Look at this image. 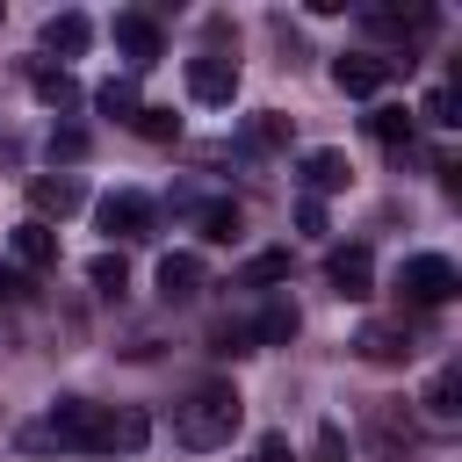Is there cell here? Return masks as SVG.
I'll return each mask as SVG.
<instances>
[{
  "label": "cell",
  "instance_id": "13",
  "mask_svg": "<svg viewBox=\"0 0 462 462\" xmlns=\"http://www.w3.org/2000/svg\"><path fill=\"white\" fill-rule=\"evenodd\" d=\"M346 152H303V188H310V202L318 195H332V188H346Z\"/></svg>",
  "mask_w": 462,
  "mask_h": 462
},
{
  "label": "cell",
  "instance_id": "25",
  "mask_svg": "<svg viewBox=\"0 0 462 462\" xmlns=\"http://www.w3.org/2000/svg\"><path fill=\"white\" fill-rule=\"evenodd\" d=\"M130 130H137V137H152V144H166V137H180V116H173V108H137V116H130Z\"/></svg>",
  "mask_w": 462,
  "mask_h": 462
},
{
  "label": "cell",
  "instance_id": "16",
  "mask_svg": "<svg viewBox=\"0 0 462 462\" xmlns=\"http://www.w3.org/2000/svg\"><path fill=\"white\" fill-rule=\"evenodd\" d=\"M87 36H94L87 14H51V22H43V51H58V58H79Z\"/></svg>",
  "mask_w": 462,
  "mask_h": 462
},
{
  "label": "cell",
  "instance_id": "8",
  "mask_svg": "<svg viewBox=\"0 0 462 462\" xmlns=\"http://www.w3.org/2000/svg\"><path fill=\"white\" fill-rule=\"evenodd\" d=\"M87 195H79V180L72 173H36L29 180V209H36V224H51V217H72Z\"/></svg>",
  "mask_w": 462,
  "mask_h": 462
},
{
  "label": "cell",
  "instance_id": "7",
  "mask_svg": "<svg viewBox=\"0 0 462 462\" xmlns=\"http://www.w3.org/2000/svg\"><path fill=\"white\" fill-rule=\"evenodd\" d=\"M325 282H332L339 296H368V289H375V260H368V245H332V253H325Z\"/></svg>",
  "mask_w": 462,
  "mask_h": 462
},
{
  "label": "cell",
  "instance_id": "11",
  "mask_svg": "<svg viewBox=\"0 0 462 462\" xmlns=\"http://www.w3.org/2000/svg\"><path fill=\"white\" fill-rule=\"evenodd\" d=\"M195 289H202V253H166L159 260V296L166 303H188Z\"/></svg>",
  "mask_w": 462,
  "mask_h": 462
},
{
  "label": "cell",
  "instance_id": "31",
  "mask_svg": "<svg viewBox=\"0 0 462 462\" xmlns=\"http://www.w3.org/2000/svg\"><path fill=\"white\" fill-rule=\"evenodd\" d=\"M296 231H325V202L303 195V202H296Z\"/></svg>",
  "mask_w": 462,
  "mask_h": 462
},
{
  "label": "cell",
  "instance_id": "24",
  "mask_svg": "<svg viewBox=\"0 0 462 462\" xmlns=\"http://www.w3.org/2000/svg\"><path fill=\"white\" fill-rule=\"evenodd\" d=\"M267 282H289V253H253V260H245L238 289H267Z\"/></svg>",
  "mask_w": 462,
  "mask_h": 462
},
{
  "label": "cell",
  "instance_id": "12",
  "mask_svg": "<svg viewBox=\"0 0 462 462\" xmlns=\"http://www.w3.org/2000/svg\"><path fill=\"white\" fill-rule=\"evenodd\" d=\"M29 87H36V101H43V108H58V116H65V108H79V79H72L65 65H58V72H51V65H29Z\"/></svg>",
  "mask_w": 462,
  "mask_h": 462
},
{
  "label": "cell",
  "instance_id": "23",
  "mask_svg": "<svg viewBox=\"0 0 462 462\" xmlns=\"http://www.w3.org/2000/svg\"><path fill=\"white\" fill-rule=\"evenodd\" d=\"M87 282H94L101 296H123V289H130V260H123V253H94V267H87Z\"/></svg>",
  "mask_w": 462,
  "mask_h": 462
},
{
  "label": "cell",
  "instance_id": "14",
  "mask_svg": "<svg viewBox=\"0 0 462 462\" xmlns=\"http://www.w3.org/2000/svg\"><path fill=\"white\" fill-rule=\"evenodd\" d=\"M14 260H22V267H58V231L36 224V217L14 224Z\"/></svg>",
  "mask_w": 462,
  "mask_h": 462
},
{
  "label": "cell",
  "instance_id": "6",
  "mask_svg": "<svg viewBox=\"0 0 462 462\" xmlns=\"http://www.w3.org/2000/svg\"><path fill=\"white\" fill-rule=\"evenodd\" d=\"M101 231H108V238H144V231H152V195H137V188L101 195Z\"/></svg>",
  "mask_w": 462,
  "mask_h": 462
},
{
  "label": "cell",
  "instance_id": "2",
  "mask_svg": "<svg viewBox=\"0 0 462 462\" xmlns=\"http://www.w3.org/2000/svg\"><path fill=\"white\" fill-rule=\"evenodd\" d=\"M43 433L58 448H79V455H116V411L108 404H87V397H58Z\"/></svg>",
  "mask_w": 462,
  "mask_h": 462
},
{
  "label": "cell",
  "instance_id": "30",
  "mask_svg": "<svg viewBox=\"0 0 462 462\" xmlns=\"http://www.w3.org/2000/svg\"><path fill=\"white\" fill-rule=\"evenodd\" d=\"M29 296V274L22 267H0V303H22Z\"/></svg>",
  "mask_w": 462,
  "mask_h": 462
},
{
  "label": "cell",
  "instance_id": "10",
  "mask_svg": "<svg viewBox=\"0 0 462 462\" xmlns=\"http://www.w3.org/2000/svg\"><path fill=\"white\" fill-rule=\"evenodd\" d=\"M354 354L375 361V368H390V361L411 354V332H404V325H361V332H354Z\"/></svg>",
  "mask_w": 462,
  "mask_h": 462
},
{
  "label": "cell",
  "instance_id": "15",
  "mask_svg": "<svg viewBox=\"0 0 462 462\" xmlns=\"http://www.w3.org/2000/svg\"><path fill=\"white\" fill-rule=\"evenodd\" d=\"M433 14L426 7H361V29H375V36H419Z\"/></svg>",
  "mask_w": 462,
  "mask_h": 462
},
{
  "label": "cell",
  "instance_id": "9",
  "mask_svg": "<svg viewBox=\"0 0 462 462\" xmlns=\"http://www.w3.org/2000/svg\"><path fill=\"white\" fill-rule=\"evenodd\" d=\"M116 51L144 72V65L166 51V43H159V22H152V14H116Z\"/></svg>",
  "mask_w": 462,
  "mask_h": 462
},
{
  "label": "cell",
  "instance_id": "22",
  "mask_svg": "<svg viewBox=\"0 0 462 462\" xmlns=\"http://www.w3.org/2000/svg\"><path fill=\"white\" fill-rule=\"evenodd\" d=\"M195 224H202V238H209V245H231V238H238V224H245V217H238V202H209V209H202V217H195Z\"/></svg>",
  "mask_w": 462,
  "mask_h": 462
},
{
  "label": "cell",
  "instance_id": "17",
  "mask_svg": "<svg viewBox=\"0 0 462 462\" xmlns=\"http://www.w3.org/2000/svg\"><path fill=\"white\" fill-rule=\"evenodd\" d=\"M368 137H375L383 152H404V144H411V108H397V101H383V108L368 116Z\"/></svg>",
  "mask_w": 462,
  "mask_h": 462
},
{
  "label": "cell",
  "instance_id": "21",
  "mask_svg": "<svg viewBox=\"0 0 462 462\" xmlns=\"http://www.w3.org/2000/svg\"><path fill=\"white\" fill-rule=\"evenodd\" d=\"M94 108H101V116H116V123H130V116L144 108V101H137V79H108V87L94 94Z\"/></svg>",
  "mask_w": 462,
  "mask_h": 462
},
{
  "label": "cell",
  "instance_id": "27",
  "mask_svg": "<svg viewBox=\"0 0 462 462\" xmlns=\"http://www.w3.org/2000/svg\"><path fill=\"white\" fill-rule=\"evenodd\" d=\"M51 159H58V166H72V159H87V130H72V123H58V130H51Z\"/></svg>",
  "mask_w": 462,
  "mask_h": 462
},
{
  "label": "cell",
  "instance_id": "29",
  "mask_svg": "<svg viewBox=\"0 0 462 462\" xmlns=\"http://www.w3.org/2000/svg\"><path fill=\"white\" fill-rule=\"evenodd\" d=\"M419 116H426V123H440V130H455V123H462V116H455V87H433Z\"/></svg>",
  "mask_w": 462,
  "mask_h": 462
},
{
  "label": "cell",
  "instance_id": "28",
  "mask_svg": "<svg viewBox=\"0 0 462 462\" xmlns=\"http://www.w3.org/2000/svg\"><path fill=\"white\" fill-rule=\"evenodd\" d=\"M310 462H346V433H339L332 419H325V426L310 433Z\"/></svg>",
  "mask_w": 462,
  "mask_h": 462
},
{
  "label": "cell",
  "instance_id": "26",
  "mask_svg": "<svg viewBox=\"0 0 462 462\" xmlns=\"http://www.w3.org/2000/svg\"><path fill=\"white\" fill-rule=\"evenodd\" d=\"M144 440H152V419H144L137 404H123V411H116V448L130 455V448H144Z\"/></svg>",
  "mask_w": 462,
  "mask_h": 462
},
{
  "label": "cell",
  "instance_id": "18",
  "mask_svg": "<svg viewBox=\"0 0 462 462\" xmlns=\"http://www.w3.org/2000/svg\"><path fill=\"white\" fill-rule=\"evenodd\" d=\"M245 339H260V346H289V339H296V303H267V310L253 318Z\"/></svg>",
  "mask_w": 462,
  "mask_h": 462
},
{
  "label": "cell",
  "instance_id": "33",
  "mask_svg": "<svg viewBox=\"0 0 462 462\" xmlns=\"http://www.w3.org/2000/svg\"><path fill=\"white\" fill-rule=\"evenodd\" d=\"M260 462H296V455H289V440H282V433H267V440H260Z\"/></svg>",
  "mask_w": 462,
  "mask_h": 462
},
{
  "label": "cell",
  "instance_id": "4",
  "mask_svg": "<svg viewBox=\"0 0 462 462\" xmlns=\"http://www.w3.org/2000/svg\"><path fill=\"white\" fill-rule=\"evenodd\" d=\"M188 94H195V101H209V108H224V101L238 94V58H224V51L188 58Z\"/></svg>",
  "mask_w": 462,
  "mask_h": 462
},
{
  "label": "cell",
  "instance_id": "19",
  "mask_svg": "<svg viewBox=\"0 0 462 462\" xmlns=\"http://www.w3.org/2000/svg\"><path fill=\"white\" fill-rule=\"evenodd\" d=\"M419 404H426L433 419H455V411H462V368L448 361V368H440V375L426 383V397H419Z\"/></svg>",
  "mask_w": 462,
  "mask_h": 462
},
{
  "label": "cell",
  "instance_id": "32",
  "mask_svg": "<svg viewBox=\"0 0 462 462\" xmlns=\"http://www.w3.org/2000/svg\"><path fill=\"white\" fill-rule=\"evenodd\" d=\"M209 339H217V354H245V332H238V325H217Z\"/></svg>",
  "mask_w": 462,
  "mask_h": 462
},
{
  "label": "cell",
  "instance_id": "1",
  "mask_svg": "<svg viewBox=\"0 0 462 462\" xmlns=\"http://www.w3.org/2000/svg\"><path fill=\"white\" fill-rule=\"evenodd\" d=\"M238 419H245L238 390H231V383H202V390H188V404L173 411V433L209 455V448H224V440L238 433Z\"/></svg>",
  "mask_w": 462,
  "mask_h": 462
},
{
  "label": "cell",
  "instance_id": "20",
  "mask_svg": "<svg viewBox=\"0 0 462 462\" xmlns=\"http://www.w3.org/2000/svg\"><path fill=\"white\" fill-rule=\"evenodd\" d=\"M245 144H253V152H282V144H289V116H274V108L245 116Z\"/></svg>",
  "mask_w": 462,
  "mask_h": 462
},
{
  "label": "cell",
  "instance_id": "5",
  "mask_svg": "<svg viewBox=\"0 0 462 462\" xmlns=\"http://www.w3.org/2000/svg\"><path fill=\"white\" fill-rule=\"evenodd\" d=\"M390 72H397V58H368V51L332 58V87H339V94H383Z\"/></svg>",
  "mask_w": 462,
  "mask_h": 462
},
{
  "label": "cell",
  "instance_id": "3",
  "mask_svg": "<svg viewBox=\"0 0 462 462\" xmlns=\"http://www.w3.org/2000/svg\"><path fill=\"white\" fill-rule=\"evenodd\" d=\"M397 289H404L411 303H448V296L462 289V274H455L448 253H411V260L397 267Z\"/></svg>",
  "mask_w": 462,
  "mask_h": 462
}]
</instances>
